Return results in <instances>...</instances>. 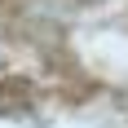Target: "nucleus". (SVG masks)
Segmentation results:
<instances>
[{"label": "nucleus", "instance_id": "1", "mask_svg": "<svg viewBox=\"0 0 128 128\" xmlns=\"http://www.w3.org/2000/svg\"><path fill=\"white\" fill-rule=\"evenodd\" d=\"M36 0H0V13H9V9H31Z\"/></svg>", "mask_w": 128, "mask_h": 128}]
</instances>
